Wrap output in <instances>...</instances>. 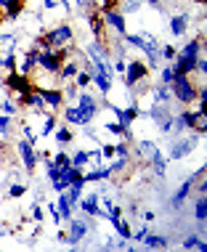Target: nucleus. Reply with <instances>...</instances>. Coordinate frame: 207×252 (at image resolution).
I'll use <instances>...</instances> for the list:
<instances>
[{"instance_id":"nucleus-1","label":"nucleus","mask_w":207,"mask_h":252,"mask_svg":"<svg viewBox=\"0 0 207 252\" xmlns=\"http://www.w3.org/2000/svg\"><path fill=\"white\" fill-rule=\"evenodd\" d=\"M72 40H74V32H72V27H67V24H61L56 27V30H51V32H45V37L40 40V45H43L45 51H67L69 45H72Z\"/></svg>"},{"instance_id":"nucleus-2","label":"nucleus","mask_w":207,"mask_h":252,"mask_svg":"<svg viewBox=\"0 0 207 252\" xmlns=\"http://www.w3.org/2000/svg\"><path fill=\"white\" fill-rule=\"evenodd\" d=\"M170 93H172L178 101H183V104H191V101L197 98V85H191V80L186 77V74H172V80H170Z\"/></svg>"},{"instance_id":"nucleus-3","label":"nucleus","mask_w":207,"mask_h":252,"mask_svg":"<svg viewBox=\"0 0 207 252\" xmlns=\"http://www.w3.org/2000/svg\"><path fill=\"white\" fill-rule=\"evenodd\" d=\"M5 88H11V91H16L19 96H27V93H32V80L30 74H22V72H11L8 77H5Z\"/></svg>"},{"instance_id":"nucleus-4","label":"nucleus","mask_w":207,"mask_h":252,"mask_svg":"<svg viewBox=\"0 0 207 252\" xmlns=\"http://www.w3.org/2000/svg\"><path fill=\"white\" fill-rule=\"evenodd\" d=\"M61 56H64V51H45V53H37V66L51 74H59V66H61Z\"/></svg>"},{"instance_id":"nucleus-5","label":"nucleus","mask_w":207,"mask_h":252,"mask_svg":"<svg viewBox=\"0 0 207 252\" xmlns=\"http://www.w3.org/2000/svg\"><path fill=\"white\" fill-rule=\"evenodd\" d=\"M125 40L130 45H136V48H141L143 53L149 56V61H151V66H157V48L151 45V40H146V37H141V35H125Z\"/></svg>"},{"instance_id":"nucleus-6","label":"nucleus","mask_w":207,"mask_h":252,"mask_svg":"<svg viewBox=\"0 0 207 252\" xmlns=\"http://www.w3.org/2000/svg\"><path fill=\"white\" fill-rule=\"evenodd\" d=\"M80 117H82V125H88V122L93 120V114L99 112V106H96V101H93V96H88V93H82L80 96Z\"/></svg>"},{"instance_id":"nucleus-7","label":"nucleus","mask_w":207,"mask_h":252,"mask_svg":"<svg viewBox=\"0 0 207 252\" xmlns=\"http://www.w3.org/2000/svg\"><path fill=\"white\" fill-rule=\"evenodd\" d=\"M143 77H146V66H143L141 61H130V64L125 66V83L130 88H133L138 80H143Z\"/></svg>"},{"instance_id":"nucleus-8","label":"nucleus","mask_w":207,"mask_h":252,"mask_svg":"<svg viewBox=\"0 0 207 252\" xmlns=\"http://www.w3.org/2000/svg\"><path fill=\"white\" fill-rule=\"evenodd\" d=\"M199 66V59L197 56H178V61L172 64V74H189Z\"/></svg>"},{"instance_id":"nucleus-9","label":"nucleus","mask_w":207,"mask_h":252,"mask_svg":"<svg viewBox=\"0 0 207 252\" xmlns=\"http://www.w3.org/2000/svg\"><path fill=\"white\" fill-rule=\"evenodd\" d=\"M19 154H22L24 167L27 170H34V165H37V157H34V149H32L30 141H22V144H19Z\"/></svg>"},{"instance_id":"nucleus-10","label":"nucleus","mask_w":207,"mask_h":252,"mask_svg":"<svg viewBox=\"0 0 207 252\" xmlns=\"http://www.w3.org/2000/svg\"><path fill=\"white\" fill-rule=\"evenodd\" d=\"M37 93L43 96V101H45V106H48V109H56V106H61V101H64V93H61V91H48V88H37Z\"/></svg>"},{"instance_id":"nucleus-11","label":"nucleus","mask_w":207,"mask_h":252,"mask_svg":"<svg viewBox=\"0 0 207 252\" xmlns=\"http://www.w3.org/2000/svg\"><path fill=\"white\" fill-rule=\"evenodd\" d=\"M104 22H106L109 27H114L117 32H120V35H128L125 32V19H122V13H117V11H104Z\"/></svg>"},{"instance_id":"nucleus-12","label":"nucleus","mask_w":207,"mask_h":252,"mask_svg":"<svg viewBox=\"0 0 207 252\" xmlns=\"http://www.w3.org/2000/svg\"><path fill=\"white\" fill-rule=\"evenodd\" d=\"M85 234H88V223L85 220H72V226H69V244L74 247Z\"/></svg>"},{"instance_id":"nucleus-13","label":"nucleus","mask_w":207,"mask_h":252,"mask_svg":"<svg viewBox=\"0 0 207 252\" xmlns=\"http://www.w3.org/2000/svg\"><path fill=\"white\" fill-rule=\"evenodd\" d=\"M19 104L30 106L32 112H43V109H45V101H43L40 93H27V96H19Z\"/></svg>"},{"instance_id":"nucleus-14","label":"nucleus","mask_w":207,"mask_h":252,"mask_svg":"<svg viewBox=\"0 0 207 252\" xmlns=\"http://www.w3.org/2000/svg\"><path fill=\"white\" fill-rule=\"evenodd\" d=\"M194 144H197V138H186V141H178V144H172V152H170V157L172 159H181V157H186L194 149Z\"/></svg>"},{"instance_id":"nucleus-15","label":"nucleus","mask_w":207,"mask_h":252,"mask_svg":"<svg viewBox=\"0 0 207 252\" xmlns=\"http://www.w3.org/2000/svg\"><path fill=\"white\" fill-rule=\"evenodd\" d=\"M199 173H202V170H197V173L191 175V178L186 181V183H183L181 189H178V194L172 196V207H178V204H181V202L186 199V196H189V191H191V186H194V183H197V175H199Z\"/></svg>"},{"instance_id":"nucleus-16","label":"nucleus","mask_w":207,"mask_h":252,"mask_svg":"<svg viewBox=\"0 0 207 252\" xmlns=\"http://www.w3.org/2000/svg\"><path fill=\"white\" fill-rule=\"evenodd\" d=\"M34 66H37V51H27L24 59H22V64H19V72H22V74H30Z\"/></svg>"},{"instance_id":"nucleus-17","label":"nucleus","mask_w":207,"mask_h":252,"mask_svg":"<svg viewBox=\"0 0 207 252\" xmlns=\"http://www.w3.org/2000/svg\"><path fill=\"white\" fill-rule=\"evenodd\" d=\"M13 45H16V37L13 35H0V59L13 56Z\"/></svg>"},{"instance_id":"nucleus-18","label":"nucleus","mask_w":207,"mask_h":252,"mask_svg":"<svg viewBox=\"0 0 207 252\" xmlns=\"http://www.w3.org/2000/svg\"><path fill=\"white\" fill-rule=\"evenodd\" d=\"M186 22H189V19H186V13H178V16H172V19H170V32H172V35H183Z\"/></svg>"},{"instance_id":"nucleus-19","label":"nucleus","mask_w":207,"mask_h":252,"mask_svg":"<svg viewBox=\"0 0 207 252\" xmlns=\"http://www.w3.org/2000/svg\"><path fill=\"white\" fill-rule=\"evenodd\" d=\"M80 207L85 210V213H91V215H99V194H91L88 199H82Z\"/></svg>"},{"instance_id":"nucleus-20","label":"nucleus","mask_w":207,"mask_h":252,"mask_svg":"<svg viewBox=\"0 0 207 252\" xmlns=\"http://www.w3.org/2000/svg\"><path fill=\"white\" fill-rule=\"evenodd\" d=\"M56 210H59V215L61 218H69L72 215V202H69V196L61 191V199H59V204H56Z\"/></svg>"},{"instance_id":"nucleus-21","label":"nucleus","mask_w":207,"mask_h":252,"mask_svg":"<svg viewBox=\"0 0 207 252\" xmlns=\"http://www.w3.org/2000/svg\"><path fill=\"white\" fill-rule=\"evenodd\" d=\"M91 80H93V83L101 88V93H109V91H112V83H109V77H106V74L96 72V74H91Z\"/></svg>"},{"instance_id":"nucleus-22","label":"nucleus","mask_w":207,"mask_h":252,"mask_svg":"<svg viewBox=\"0 0 207 252\" xmlns=\"http://www.w3.org/2000/svg\"><path fill=\"white\" fill-rule=\"evenodd\" d=\"M199 53H202V40H191V43L186 45L178 56H199Z\"/></svg>"},{"instance_id":"nucleus-23","label":"nucleus","mask_w":207,"mask_h":252,"mask_svg":"<svg viewBox=\"0 0 207 252\" xmlns=\"http://www.w3.org/2000/svg\"><path fill=\"white\" fill-rule=\"evenodd\" d=\"M0 8H5L11 19H16V16H19V11H22V5H19L16 0H0Z\"/></svg>"},{"instance_id":"nucleus-24","label":"nucleus","mask_w":207,"mask_h":252,"mask_svg":"<svg viewBox=\"0 0 207 252\" xmlns=\"http://www.w3.org/2000/svg\"><path fill=\"white\" fill-rule=\"evenodd\" d=\"M205 215H207V199H205V194L197 199V204H194V218L197 220H205Z\"/></svg>"},{"instance_id":"nucleus-25","label":"nucleus","mask_w":207,"mask_h":252,"mask_svg":"<svg viewBox=\"0 0 207 252\" xmlns=\"http://www.w3.org/2000/svg\"><path fill=\"white\" fill-rule=\"evenodd\" d=\"M59 74H61L64 80H69V77H77V66H74L72 61H67V64H61V66H59Z\"/></svg>"},{"instance_id":"nucleus-26","label":"nucleus","mask_w":207,"mask_h":252,"mask_svg":"<svg viewBox=\"0 0 207 252\" xmlns=\"http://www.w3.org/2000/svg\"><path fill=\"white\" fill-rule=\"evenodd\" d=\"M114 223V228H117V234H120L122 236V239H130V236H133V234H130V226H128V223L125 220H122V218H117V220H112Z\"/></svg>"},{"instance_id":"nucleus-27","label":"nucleus","mask_w":207,"mask_h":252,"mask_svg":"<svg viewBox=\"0 0 207 252\" xmlns=\"http://www.w3.org/2000/svg\"><path fill=\"white\" fill-rule=\"evenodd\" d=\"M183 250H207V244L202 242V239H197V236H189V239L183 242Z\"/></svg>"},{"instance_id":"nucleus-28","label":"nucleus","mask_w":207,"mask_h":252,"mask_svg":"<svg viewBox=\"0 0 207 252\" xmlns=\"http://www.w3.org/2000/svg\"><path fill=\"white\" fill-rule=\"evenodd\" d=\"M143 244H146V247H168V239H162V236H143L141 239Z\"/></svg>"},{"instance_id":"nucleus-29","label":"nucleus","mask_w":207,"mask_h":252,"mask_svg":"<svg viewBox=\"0 0 207 252\" xmlns=\"http://www.w3.org/2000/svg\"><path fill=\"white\" fill-rule=\"evenodd\" d=\"M64 117H67V122H80V125H82V117H80V109L77 106H67L64 109Z\"/></svg>"},{"instance_id":"nucleus-30","label":"nucleus","mask_w":207,"mask_h":252,"mask_svg":"<svg viewBox=\"0 0 207 252\" xmlns=\"http://www.w3.org/2000/svg\"><path fill=\"white\" fill-rule=\"evenodd\" d=\"M141 154H143V157H149V159L160 157V152H157V146H154V144H149V141H143V144H141Z\"/></svg>"},{"instance_id":"nucleus-31","label":"nucleus","mask_w":207,"mask_h":252,"mask_svg":"<svg viewBox=\"0 0 207 252\" xmlns=\"http://www.w3.org/2000/svg\"><path fill=\"white\" fill-rule=\"evenodd\" d=\"M53 127H56V117H53V114H48L45 122H43V135H48V133L53 130Z\"/></svg>"},{"instance_id":"nucleus-32","label":"nucleus","mask_w":207,"mask_h":252,"mask_svg":"<svg viewBox=\"0 0 207 252\" xmlns=\"http://www.w3.org/2000/svg\"><path fill=\"white\" fill-rule=\"evenodd\" d=\"M85 162H88V154H85V152H77V154L72 157V165H74V167L85 165Z\"/></svg>"},{"instance_id":"nucleus-33","label":"nucleus","mask_w":207,"mask_h":252,"mask_svg":"<svg viewBox=\"0 0 207 252\" xmlns=\"http://www.w3.org/2000/svg\"><path fill=\"white\" fill-rule=\"evenodd\" d=\"M0 66H3V69H11V72H13V66H16V59H13V56L0 59Z\"/></svg>"},{"instance_id":"nucleus-34","label":"nucleus","mask_w":207,"mask_h":252,"mask_svg":"<svg viewBox=\"0 0 207 252\" xmlns=\"http://www.w3.org/2000/svg\"><path fill=\"white\" fill-rule=\"evenodd\" d=\"M88 83H91V72H77V85L85 88Z\"/></svg>"},{"instance_id":"nucleus-35","label":"nucleus","mask_w":207,"mask_h":252,"mask_svg":"<svg viewBox=\"0 0 207 252\" xmlns=\"http://www.w3.org/2000/svg\"><path fill=\"white\" fill-rule=\"evenodd\" d=\"M53 162H56L59 167H61V165H69V154H64V152H59L56 157H53Z\"/></svg>"},{"instance_id":"nucleus-36","label":"nucleus","mask_w":207,"mask_h":252,"mask_svg":"<svg viewBox=\"0 0 207 252\" xmlns=\"http://www.w3.org/2000/svg\"><path fill=\"white\" fill-rule=\"evenodd\" d=\"M91 27H93L96 37H99L101 35V16H91Z\"/></svg>"},{"instance_id":"nucleus-37","label":"nucleus","mask_w":207,"mask_h":252,"mask_svg":"<svg viewBox=\"0 0 207 252\" xmlns=\"http://www.w3.org/2000/svg\"><path fill=\"white\" fill-rule=\"evenodd\" d=\"M56 141H59V144H67V141H72V133H69V130H59Z\"/></svg>"},{"instance_id":"nucleus-38","label":"nucleus","mask_w":207,"mask_h":252,"mask_svg":"<svg viewBox=\"0 0 207 252\" xmlns=\"http://www.w3.org/2000/svg\"><path fill=\"white\" fill-rule=\"evenodd\" d=\"M101 157H106V159H112V157H114V144H106V146H101Z\"/></svg>"},{"instance_id":"nucleus-39","label":"nucleus","mask_w":207,"mask_h":252,"mask_svg":"<svg viewBox=\"0 0 207 252\" xmlns=\"http://www.w3.org/2000/svg\"><path fill=\"white\" fill-rule=\"evenodd\" d=\"M24 191H27V189H24V186H11V189H8V194L13 196V199H16V196H22Z\"/></svg>"},{"instance_id":"nucleus-40","label":"nucleus","mask_w":207,"mask_h":252,"mask_svg":"<svg viewBox=\"0 0 207 252\" xmlns=\"http://www.w3.org/2000/svg\"><path fill=\"white\" fill-rule=\"evenodd\" d=\"M0 112H5V114H13V112H16V106H13L11 101H3V106H0Z\"/></svg>"},{"instance_id":"nucleus-41","label":"nucleus","mask_w":207,"mask_h":252,"mask_svg":"<svg viewBox=\"0 0 207 252\" xmlns=\"http://www.w3.org/2000/svg\"><path fill=\"white\" fill-rule=\"evenodd\" d=\"M8 127H11V120H8V114H5V117H0V130L8 133Z\"/></svg>"},{"instance_id":"nucleus-42","label":"nucleus","mask_w":207,"mask_h":252,"mask_svg":"<svg viewBox=\"0 0 207 252\" xmlns=\"http://www.w3.org/2000/svg\"><path fill=\"white\" fill-rule=\"evenodd\" d=\"M170 80H172V69H165V72H162V83L170 85Z\"/></svg>"},{"instance_id":"nucleus-43","label":"nucleus","mask_w":207,"mask_h":252,"mask_svg":"<svg viewBox=\"0 0 207 252\" xmlns=\"http://www.w3.org/2000/svg\"><path fill=\"white\" fill-rule=\"evenodd\" d=\"M64 96H67V98H74V96H77V88H74V85H69L67 91H64Z\"/></svg>"},{"instance_id":"nucleus-44","label":"nucleus","mask_w":207,"mask_h":252,"mask_svg":"<svg viewBox=\"0 0 207 252\" xmlns=\"http://www.w3.org/2000/svg\"><path fill=\"white\" fill-rule=\"evenodd\" d=\"M32 218H34V220H43V210H40V207H32Z\"/></svg>"},{"instance_id":"nucleus-45","label":"nucleus","mask_w":207,"mask_h":252,"mask_svg":"<svg viewBox=\"0 0 207 252\" xmlns=\"http://www.w3.org/2000/svg\"><path fill=\"white\" fill-rule=\"evenodd\" d=\"M125 66H128V61H117L114 69H117V72H125Z\"/></svg>"},{"instance_id":"nucleus-46","label":"nucleus","mask_w":207,"mask_h":252,"mask_svg":"<svg viewBox=\"0 0 207 252\" xmlns=\"http://www.w3.org/2000/svg\"><path fill=\"white\" fill-rule=\"evenodd\" d=\"M162 53H165V59H172V56H175V51H172V48H170V45H168V48H165Z\"/></svg>"},{"instance_id":"nucleus-47","label":"nucleus","mask_w":207,"mask_h":252,"mask_svg":"<svg viewBox=\"0 0 207 252\" xmlns=\"http://www.w3.org/2000/svg\"><path fill=\"white\" fill-rule=\"evenodd\" d=\"M0 106H3V101H0Z\"/></svg>"}]
</instances>
